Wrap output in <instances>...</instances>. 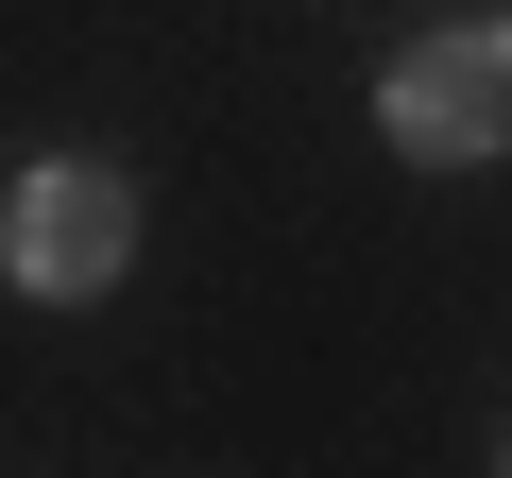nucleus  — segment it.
Returning <instances> with one entry per match:
<instances>
[{"label":"nucleus","mask_w":512,"mask_h":478,"mask_svg":"<svg viewBox=\"0 0 512 478\" xmlns=\"http://www.w3.org/2000/svg\"><path fill=\"white\" fill-rule=\"evenodd\" d=\"M0 274H18L35 308H103L137 274V171L103 154H35L18 188H0Z\"/></svg>","instance_id":"obj_2"},{"label":"nucleus","mask_w":512,"mask_h":478,"mask_svg":"<svg viewBox=\"0 0 512 478\" xmlns=\"http://www.w3.org/2000/svg\"><path fill=\"white\" fill-rule=\"evenodd\" d=\"M376 137H393L410 171L512 154V18H427L410 52H376Z\"/></svg>","instance_id":"obj_1"}]
</instances>
